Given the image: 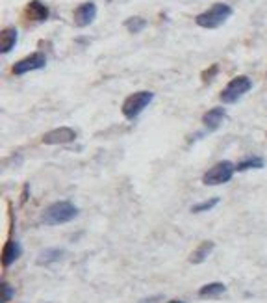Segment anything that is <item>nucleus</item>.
Instances as JSON below:
<instances>
[{
  "instance_id": "20",
  "label": "nucleus",
  "mask_w": 267,
  "mask_h": 303,
  "mask_svg": "<svg viewBox=\"0 0 267 303\" xmlns=\"http://www.w3.org/2000/svg\"><path fill=\"white\" fill-rule=\"evenodd\" d=\"M217 71H219V65L208 67V71H204V73H202V80H204V82H210V79H213V77L217 74Z\"/></svg>"
},
{
  "instance_id": "8",
  "label": "nucleus",
  "mask_w": 267,
  "mask_h": 303,
  "mask_svg": "<svg viewBox=\"0 0 267 303\" xmlns=\"http://www.w3.org/2000/svg\"><path fill=\"white\" fill-rule=\"evenodd\" d=\"M95 17H97V6L93 2H84L74 10V23L80 28L89 26L95 21Z\"/></svg>"
},
{
  "instance_id": "5",
  "label": "nucleus",
  "mask_w": 267,
  "mask_h": 303,
  "mask_svg": "<svg viewBox=\"0 0 267 303\" xmlns=\"http://www.w3.org/2000/svg\"><path fill=\"white\" fill-rule=\"evenodd\" d=\"M234 171H236V166L232 164L230 160H223V162L215 164L213 168H210V170L202 175V182H204L206 186L225 184V182H228L232 179Z\"/></svg>"
},
{
  "instance_id": "16",
  "label": "nucleus",
  "mask_w": 267,
  "mask_h": 303,
  "mask_svg": "<svg viewBox=\"0 0 267 303\" xmlns=\"http://www.w3.org/2000/svg\"><path fill=\"white\" fill-rule=\"evenodd\" d=\"M265 166V162H263V158L260 157H247L243 158L241 162L236 166L237 171H247V170H261Z\"/></svg>"
},
{
  "instance_id": "19",
  "label": "nucleus",
  "mask_w": 267,
  "mask_h": 303,
  "mask_svg": "<svg viewBox=\"0 0 267 303\" xmlns=\"http://www.w3.org/2000/svg\"><path fill=\"white\" fill-rule=\"evenodd\" d=\"M0 290H2V294H0V301H2V303H8L13 297V288L8 285V283H2Z\"/></svg>"
},
{
  "instance_id": "12",
  "label": "nucleus",
  "mask_w": 267,
  "mask_h": 303,
  "mask_svg": "<svg viewBox=\"0 0 267 303\" xmlns=\"http://www.w3.org/2000/svg\"><path fill=\"white\" fill-rule=\"evenodd\" d=\"M21 255H23L21 244L10 240V242L4 246V249H2V264H4V266H10V264H13V262L17 261Z\"/></svg>"
},
{
  "instance_id": "1",
  "label": "nucleus",
  "mask_w": 267,
  "mask_h": 303,
  "mask_svg": "<svg viewBox=\"0 0 267 303\" xmlns=\"http://www.w3.org/2000/svg\"><path fill=\"white\" fill-rule=\"evenodd\" d=\"M78 216V208L71 201H56L45 208L41 214V221L45 225H61L69 223Z\"/></svg>"
},
{
  "instance_id": "18",
  "label": "nucleus",
  "mask_w": 267,
  "mask_h": 303,
  "mask_svg": "<svg viewBox=\"0 0 267 303\" xmlns=\"http://www.w3.org/2000/svg\"><path fill=\"white\" fill-rule=\"evenodd\" d=\"M219 203V197H213V199H208L204 201V203H200V205H195L191 206V212L197 214V212H206V210H210V208H213V206Z\"/></svg>"
},
{
  "instance_id": "9",
  "label": "nucleus",
  "mask_w": 267,
  "mask_h": 303,
  "mask_svg": "<svg viewBox=\"0 0 267 303\" xmlns=\"http://www.w3.org/2000/svg\"><path fill=\"white\" fill-rule=\"evenodd\" d=\"M49 15H50L49 6H45L41 0H32V2H28V6H26V17L30 19V21L43 23V21L49 19Z\"/></svg>"
},
{
  "instance_id": "4",
  "label": "nucleus",
  "mask_w": 267,
  "mask_h": 303,
  "mask_svg": "<svg viewBox=\"0 0 267 303\" xmlns=\"http://www.w3.org/2000/svg\"><path fill=\"white\" fill-rule=\"evenodd\" d=\"M250 88H252V82H250L249 77H236V79H232L230 82L226 84L225 90L221 91L219 99L225 104H234L237 103L245 93H249Z\"/></svg>"
},
{
  "instance_id": "21",
  "label": "nucleus",
  "mask_w": 267,
  "mask_h": 303,
  "mask_svg": "<svg viewBox=\"0 0 267 303\" xmlns=\"http://www.w3.org/2000/svg\"><path fill=\"white\" fill-rule=\"evenodd\" d=\"M160 299H162V296H154V297H149V299H145V301H141V303H158Z\"/></svg>"
},
{
  "instance_id": "3",
  "label": "nucleus",
  "mask_w": 267,
  "mask_h": 303,
  "mask_svg": "<svg viewBox=\"0 0 267 303\" xmlns=\"http://www.w3.org/2000/svg\"><path fill=\"white\" fill-rule=\"evenodd\" d=\"M152 99H154V93H152V91H138V93L128 95L126 101L122 103V108H121L122 115H124L126 119H136V117L152 103Z\"/></svg>"
},
{
  "instance_id": "11",
  "label": "nucleus",
  "mask_w": 267,
  "mask_h": 303,
  "mask_svg": "<svg viewBox=\"0 0 267 303\" xmlns=\"http://www.w3.org/2000/svg\"><path fill=\"white\" fill-rule=\"evenodd\" d=\"M17 39H19V34H17V28H4L2 34H0V52L2 54H8V52H12L13 47L17 45Z\"/></svg>"
},
{
  "instance_id": "13",
  "label": "nucleus",
  "mask_w": 267,
  "mask_h": 303,
  "mask_svg": "<svg viewBox=\"0 0 267 303\" xmlns=\"http://www.w3.org/2000/svg\"><path fill=\"white\" fill-rule=\"evenodd\" d=\"M63 257H65V251H63V249H58V248L45 249V251L37 257V266H49V264L60 262Z\"/></svg>"
},
{
  "instance_id": "6",
  "label": "nucleus",
  "mask_w": 267,
  "mask_h": 303,
  "mask_svg": "<svg viewBox=\"0 0 267 303\" xmlns=\"http://www.w3.org/2000/svg\"><path fill=\"white\" fill-rule=\"evenodd\" d=\"M76 130L71 127H58L52 128L49 132H45L41 136V141L45 145H63V143H71L76 139Z\"/></svg>"
},
{
  "instance_id": "15",
  "label": "nucleus",
  "mask_w": 267,
  "mask_h": 303,
  "mask_svg": "<svg viewBox=\"0 0 267 303\" xmlns=\"http://www.w3.org/2000/svg\"><path fill=\"white\" fill-rule=\"evenodd\" d=\"M226 292V286L223 283H208V285L200 286L199 296L202 299H210V297H219Z\"/></svg>"
},
{
  "instance_id": "17",
  "label": "nucleus",
  "mask_w": 267,
  "mask_h": 303,
  "mask_svg": "<svg viewBox=\"0 0 267 303\" xmlns=\"http://www.w3.org/2000/svg\"><path fill=\"white\" fill-rule=\"evenodd\" d=\"M147 21L143 17H128L124 21V28H126L130 34H140V32L145 30Z\"/></svg>"
},
{
  "instance_id": "14",
  "label": "nucleus",
  "mask_w": 267,
  "mask_h": 303,
  "mask_svg": "<svg viewBox=\"0 0 267 303\" xmlns=\"http://www.w3.org/2000/svg\"><path fill=\"white\" fill-rule=\"evenodd\" d=\"M213 248H215V244L210 242V240L202 242L199 248L195 249L193 253L189 255V262H191V264H200V262H204L208 257H210V253L213 251Z\"/></svg>"
},
{
  "instance_id": "7",
  "label": "nucleus",
  "mask_w": 267,
  "mask_h": 303,
  "mask_svg": "<svg viewBox=\"0 0 267 303\" xmlns=\"http://www.w3.org/2000/svg\"><path fill=\"white\" fill-rule=\"evenodd\" d=\"M47 65V56L43 54V52H34V54L26 56L23 58L21 61H17L15 65H13V74H26L30 73V71H37V69H43V67Z\"/></svg>"
},
{
  "instance_id": "2",
  "label": "nucleus",
  "mask_w": 267,
  "mask_h": 303,
  "mask_svg": "<svg viewBox=\"0 0 267 303\" xmlns=\"http://www.w3.org/2000/svg\"><path fill=\"white\" fill-rule=\"evenodd\" d=\"M232 15V8L228 4H223V2H217L213 4L212 8H208L204 13H200L195 17V23L202 28H208V30H213V28H219L223 26L230 19Z\"/></svg>"
},
{
  "instance_id": "22",
  "label": "nucleus",
  "mask_w": 267,
  "mask_h": 303,
  "mask_svg": "<svg viewBox=\"0 0 267 303\" xmlns=\"http://www.w3.org/2000/svg\"><path fill=\"white\" fill-rule=\"evenodd\" d=\"M167 303H184V301H178V299H173V301H167Z\"/></svg>"
},
{
  "instance_id": "10",
  "label": "nucleus",
  "mask_w": 267,
  "mask_h": 303,
  "mask_svg": "<svg viewBox=\"0 0 267 303\" xmlns=\"http://www.w3.org/2000/svg\"><path fill=\"white\" fill-rule=\"evenodd\" d=\"M226 117V110L217 106V108L208 110L206 114L202 115V125L208 128V130H217L221 127V123L225 121Z\"/></svg>"
}]
</instances>
